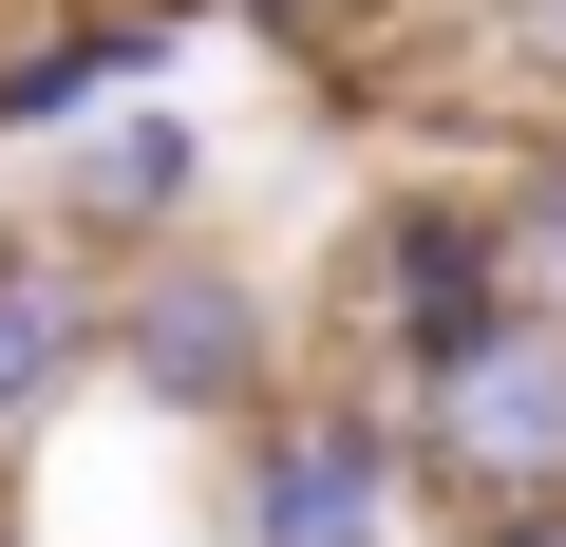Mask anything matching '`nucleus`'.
<instances>
[{"mask_svg": "<svg viewBox=\"0 0 566 547\" xmlns=\"http://www.w3.org/2000/svg\"><path fill=\"white\" fill-rule=\"evenodd\" d=\"M416 434L472 509H566V340L547 322H491L416 378Z\"/></svg>", "mask_w": 566, "mask_h": 547, "instance_id": "obj_1", "label": "nucleus"}, {"mask_svg": "<svg viewBox=\"0 0 566 547\" xmlns=\"http://www.w3.org/2000/svg\"><path fill=\"white\" fill-rule=\"evenodd\" d=\"M95 359H114L151 415H245V397H264V284L208 264V245H170V264H133V303L95 322Z\"/></svg>", "mask_w": 566, "mask_h": 547, "instance_id": "obj_2", "label": "nucleus"}, {"mask_svg": "<svg viewBox=\"0 0 566 547\" xmlns=\"http://www.w3.org/2000/svg\"><path fill=\"white\" fill-rule=\"evenodd\" d=\"M245 547H397V434L378 415H283L245 472Z\"/></svg>", "mask_w": 566, "mask_h": 547, "instance_id": "obj_3", "label": "nucleus"}, {"mask_svg": "<svg viewBox=\"0 0 566 547\" xmlns=\"http://www.w3.org/2000/svg\"><path fill=\"white\" fill-rule=\"evenodd\" d=\"M510 303H528V284H510V227H491V208H397V227H378V322H397L416 378H434L453 340H491Z\"/></svg>", "mask_w": 566, "mask_h": 547, "instance_id": "obj_4", "label": "nucleus"}, {"mask_svg": "<svg viewBox=\"0 0 566 547\" xmlns=\"http://www.w3.org/2000/svg\"><path fill=\"white\" fill-rule=\"evenodd\" d=\"M76 359H95V284L57 245H0V415H39Z\"/></svg>", "mask_w": 566, "mask_h": 547, "instance_id": "obj_5", "label": "nucleus"}, {"mask_svg": "<svg viewBox=\"0 0 566 547\" xmlns=\"http://www.w3.org/2000/svg\"><path fill=\"white\" fill-rule=\"evenodd\" d=\"M170 39L151 20H57V39H20L0 57V133H57V114H95V95H133Z\"/></svg>", "mask_w": 566, "mask_h": 547, "instance_id": "obj_6", "label": "nucleus"}, {"mask_svg": "<svg viewBox=\"0 0 566 547\" xmlns=\"http://www.w3.org/2000/svg\"><path fill=\"white\" fill-rule=\"evenodd\" d=\"M170 189H189V133H170V114H114V151H95V208H114V227H151Z\"/></svg>", "mask_w": 566, "mask_h": 547, "instance_id": "obj_7", "label": "nucleus"}, {"mask_svg": "<svg viewBox=\"0 0 566 547\" xmlns=\"http://www.w3.org/2000/svg\"><path fill=\"white\" fill-rule=\"evenodd\" d=\"M510 284H547V303H566V151H547V170H528V208H510Z\"/></svg>", "mask_w": 566, "mask_h": 547, "instance_id": "obj_8", "label": "nucleus"}, {"mask_svg": "<svg viewBox=\"0 0 566 547\" xmlns=\"http://www.w3.org/2000/svg\"><path fill=\"white\" fill-rule=\"evenodd\" d=\"M491 57H510V76H547V95H566V0H510V20H491Z\"/></svg>", "mask_w": 566, "mask_h": 547, "instance_id": "obj_9", "label": "nucleus"}, {"mask_svg": "<svg viewBox=\"0 0 566 547\" xmlns=\"http://www.w3.org/2000/svg\"><path fill=\"white\" fill-rule=\"evenodd\" d=\"M528 547H566V509H528Z\"/></svg>", "mask_w": 566, "mask_h": 547, "instance_id": "obj_10", "label": "nucleus"}, {"mask_svg": "<svg viewBox=\"0 0 566 547\" xmlns=\"http://www.w3.org/2000/svg\"><path fill=\"white\" fill-rule=\"evenodd\" d=\"M245 20H303V0H245Z\"/></svg>", "mask_w": 566, "mask_h": 547, "instance_id": "obj_11", "label": "nucleus"}]
</instances>
